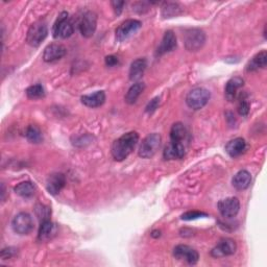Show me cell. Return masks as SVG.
I'll list each match as a JSON object with an SVG mask.
<instances>
[{
  "label": "cell",
  "instance_id": "d6986e66",
  "mask_svg": "<svg viewBox=\"0 0 267 267\" xmlns=\"http://www.w3.org/2000/svg\"><path fill=\"white\" fill-rule=\"evenodd\" d=\"M244 80L241 77H233L231 78L228 83L227 86H225V90H224V94H225V98H227L229 101H234L237 97V93L238 90L243 86Z\"/></svg>",
  "mask_w": 267,
  "mask_h": 267
},
{
  "label": "cell",
  "instance_id": "8992f818",
  "mask_svg": "<svg viewBox=\"0 0 267 267\" xmlns=\"http://www.w3.org/2000/svg\"><path fill=\"white\" fill-rule=\"evenodd\" d=\"M12 228L19 235H28L34 230V219L30 214L21 212L17 214L12 221Z\"/></svg>",
  "mask_w": 267,
  "mask_h": 267
},
{
  "label": "cell",
  "instance_id": "f1b7e54d",
  "mask_svg": "<svg viewBox=\"0 0 267 267\" xmlns=\"http://www.w3.org/2000/svg\"><path fill=\"white\" fill-rule=\"evenodd\" d=\"M35 212H36L37 217L39 218V220L41 222L49 220V217L51 215V210L49 207L45 206V204L38 203L37 206L35 207Z\"/></svg>",
  "mask_w": 267,
  "mask_h": 267
},
{
  "label": "cell",
  "instance_id": "d590c367",
  "mask_svg": "<svg viewBox=\"0 0 267 267\" xmlns=\"http://www.w3.org/2000/svg\"><path fill=\"white\" fill-rule=\"evenodd\" d=\"M119 64V60L115 56H109L106 58V65L109 67H114Z\"/></svg>",
  "mask_w": 267,
  "mask_h": 267
},
{
  "label": "cell",
  "instance_id": "7402d4cb",
  "mask_svg": "<svg viewBox=\"0 0 267 267\" xmlns=\"http://www.w3.org/2000/svg\"><path fill=\"white\" fill-rule=\"evenodd\" d=\"M106 94L104 91H97L93 94L84 95L81 97V102L89 108H98L105 104Z\"/></svg>",
  "mask_w": 267,
  "mask_h": 267
},
{
  "label": "cell",
  "instance_id": "ba28073f",
  "mask_svg": "<svg viewBox=\"0 0 267 267\" xmlns=\"http://www.w3.org/2000/svg\"><path fill=\"white\" fill-rule=\"evenodd\" d=\"M173 256L176 259L185 261L191 265L197 264L200 259V255L198 251H195L194 249L191 248V246L185 244H180L176 246L173 250Z\"/></svg>",
  "mask_w": 267,
  "mask_h": 267
},
{
  "label": "cell",
  "instance_id": "9c48e42d",
  "mask_svg": "<svg viewBox=\"0 0 267 267\" xmlns=\"http://www.w3.org/2000/svg\"><path fill=\"white\" fill-rule=\"evenodd\" d=\"M97 26V16L94 12H86L79 22V30L81 35L86 38H90L94 35Z\"/></svg>",
  "mask_w": 267,
  "mask_h": 267
},
{
  "label": "cell",
  "instance_id": "836d02e7",
  "mask_svg": "<svg viewBox=\"0 0 267 267\" xmlns=\"http://www.w3.org/2000/svg\"><path fill=\"white\" fill-rule=\"evenodd\" d=\"M160 105V98L159 97H155L153 99H151L149 102H148V105L146 107V112L149 113V114H151V113L155 112L158 107Z\"/></svg>",
  "mask_w": 267,
  "mask_h": 267
},
{
  "label": "cell",
  "instance_id": "4dcf8cb0",
  "mask_svg": "<svg viewBox=\"0 0 267 267\" xmlns=\"http://www.w3.org/2000/svg\"><path fill=\"white\" fill-rule=\"evenodd\" d=\"M208 214L203 213V212H200V211H189L184 213L182 215V219L183 220H194V219H199L201 217H207Z\"/></svg>",
  "mask_w": 267,
  "mask_h": 267
},
{
  "label": "cell",
  "instance_id": "ffe728a7",
  "mask_svg": "<svg viewBox=\"0 0 267 267\" xmlns=\"http://www.w3.org/2000/svg\"><path fill=\"white\" fill-rule=\"evenodd\" d=\"M246 148L245 140L242 138H236L234 140H231L227 145H225V151L228 152V155L232 158L239 157L244 152Z\"/></svg>",
  "mask_w": 267,
  "mask_h": 267
},
{
  "label": "cell",
  "instance_id": "83f0119b",
  "mask_svg": "<svg viewBox=\"0 0 267 267\" xmlns=\"http://www.w3.org/2000/svg\"><path fill=\"white\" fill-rule=\"evenodd\" d=\"M25 136L30 143H35V144H38V143L42 142L43 140L42 133H41L40 129L36 126L28 127L25 133Z\"/></svg>",
  "mask_w": 267,
  "mask_h": 267
},
{
  "label": "cell",
  "instance_id": "2e32d148",
  "mask_svg": "<svg viewBox=\"0 0 267 267\" xmlns=\"http://www.w3.org/2000/svg\"><path fill=\"white\" fill-rule=\"evenodd\" d=\"M170 142L186 145V142H188V131L183 123L177 122L172 126L170 130Z\"/></svg>",
  "mask_w": 267,
  "mask_h": 267
},
{
  "label": "cell",
  "instance_id": "277c9868",
  "mask_svg": "<svg viewBox=\"0 0 267 267\" xmlns=\"http://www.w3.org/2000/svg\"><path fill=\"white\" fill-rule=\"evenodd\" d=\"M161 135L158 133H153L148 135L142 141L139 147V156L143 159H149L156 155L161 146Z\"/></svg>",
  "mask_w": 267,
  "mask_h": 267
},
{
  "label": "cell",
  "instance_id": "7c38bea8",
  "mask_svg": "<svg viewBox=\"0 0 267 267\" xmlns=\"http://www.w3.org/2000/svg\"><path fill=\"white\" fill-rule=\"evenodd\" d=\"M236 249H237V245H236V242L233 239L223 238L211 251V255L214 258H221V257H227L235 254Z\"/></svg>",
  "mask_w": 267,
  "mask_h": 267
},
{
  "label": "cell",
  "instance_id": "ac0fdd59",
  "mask_svg": "<svg viewBox=\"0 0 267 267\" xmlns=\"http://www.w3.org/2000/svg\"><path fill=\"white\" fill-rule=\"evenodd\" d=\"M57 230H58L57 225L54 222H51L50 220L41 222L39 234H38V239L42 242L53 239L57 234Z\"/></svg>",
  "mask_w": 267,
  "mask_h": 267
},
{
  "label": "cell",
  "instance_id": "603a6c76",
  "mask_svg": "<svg viewBox=\"0 0 267 267\" xmlns=\"http://www.w3.org/2000/svg\"><path fill=\"white\" fill-rule=\"evenodd\" d=\"M147 67V62L145 59H137L134 61L131 68H130V79L131 80H138L140 79L145 72Z\"/></svg>",
  "mask_w": 267,
  "mask_h": 267
},
{
  "label": "cell",
  "instance_id": "8d00e7d4",
  "mask_svg": "<svg viewBox=\"0 0 267 267\" xmlns=\"http://www.w3.org/2000/svg\"><path fill=\"white\" fill-rule=\"evenodd\" d=\"M151 236H152V237H155V238H158L161 236V232L160 231H153L151 233Z\"/></svg>",
  "mask_w": 267,
  "mask_h": 267
},
{
  "label": "cell",
  "instance_id": "52a82bcc",
  "mask_svg": "<svg viewBox=\"0 0 267 267\" xmlns=\"http://www.w3.org/2000/svg\"><path fill=\"white\" fill-rule=\"evenodd\" d=\"M204 42H206V35L200 28H191L185 34V46L189 51L200 50Z\"/></svg>",
  "mask_w": 267,
  "mask_h": 267
},
{
  "label": "cell",
  "instance_id": "1f68e13d",
  "mask_svg": "<svg viewBox=\"0 0 267 267\" xmlns=\"http://www.w3.org/2000/svg\"><path fill=\"white\" fill-rule=\"evenodd\" d=\"M250 102L248 101V99L242 97V99H240L239 106H238V113L241 116H248L250 113Z\"/></svg>",
  "mask_w": 267,
  "mask_h": 267
},
{
  "label": "cell",
  "instance_id": "6da1fadb",
  "mask_svg": "<svg viewBox=\"0 0 267 267\" xmlns=\"http://www.w3.org/2000/svg\"><path fill=\"white\" fill-rule=\"evenodd\" d=\"M139 141V135L136 132H129L122 135L112 145V156L116 161L127 159L135 149Z\"/></svg>",
  "mask_w": 267,
  "mask_h": 267
},
{
  "label": "cell",
  "instance_id": "cb8c5ba5",
  "mask_svg": "<svg viewBox=\"0 0 267 267\" xmlns=\"http://www.w3.org/2000/svg\"><path fill=\"white\" fill-rule=\"evenodd\" d=\"M266 64H267V54H266L265 50H263V51H261V53L257 54L249 62V64L246 65V70H248L249 72H252V71H256V70L265 68Z\"/></svg>",
  "mask_w": 267,
  "mask_h": 267
},
{
  "label": "cell",
  "instance_id": "e0dca14e",
  "mask_svg": "<svg viewBox=\"0 0 267 267\" xmlns=\"http://www.w3.org/2000/svg\"><path fill=\"white\" fill-rule=\"evenodd\" d=\"M185 153H186V145L170 142L164 149L163 156L165 160H178L182 159L185 156Z\"/></svg>",
  "mask_w": 267,
  "mask_h": 267
},
{
  "label": "cell",
  "instance_id": "7a4b0ae2",
  "mask_svg": "<svg viewBox=\"0 0 267 267\" xmlns=\"http://www.w3.org/2000/svg\"><path fill=\"white\" fill-rule=\"evenodd\" d=\"M47 35H48V27L46 22L43 21V20H39V21L35 22L29 27L26 36V41L30 46L39 47L41 43L46 39Z\"/></svg>",
  "mask_w": 267,
  "mask_h": 267
},
{
  "label": "cell",
  "instance_id": "30bf717a",
  "mask_svg": "<svg viewBox=\"0 0 267 267\" xmlns=\"http://www.w3.org/2000/svg\"><path fill=\"white\" fill-rule=\"evenodd\" d=\"M142 23L136 19H129L127 21L120 24V26L116 29V40L119 42L127 40L132 35L135 34L137 30L141 27Z\"/></svg>",
  "mask_w": 267,
  "mask_h": 267
},
{
  "label": "cell",
  "instance_id": "8fae6325",
  "mask_svg": "<svg viewBox=\"0 0 267 267\" xmlns=\"http://www.w3.org/2000/svg\"><path fill=\"white\" fill-rule=\"evenodd\" d=\"M218 210L225 218L235 217L240 210V201L237 198H228L218 202Z\"/></svg>",
  "mask_w": 267,
  "mask_h": 267
},
{
  "label": "cell",
  "instance_id": "f546056e",
  "mask_svg": "<svg viewBox=\"0 0 267 267\" xmlns=\"http://www.w3.org/2000/svg\"><path fill=\"white\" fill-rule=\"evenodd\" d=\"M26 95L30 99H38L43 97L45 95V91L44 88L41 85H34L30 86L26 89Z\"/></svg>",
  "mask_w": 267,
  "mask_h": 267
},
{
  "label": "cell",
  "instance_id": "5b68a950",
  "mask_svg": "<svg viewBox=\"0 0 267 267\" xmlns=\"http://www.w3.org/2000/svg\"><path fill=\"white\" fill-rule=\"evenodd\" d=\"M74 28L72 23L68 18V13H61L57 19V21L53 28V34L56 39H67L72 36Z\"/></svg>",
  "mask_w": 267,
  "mask_h": 267
},
{
  "label": "cell",
  "instance_id": "4316f807",
  "mask_svg": "<svg viewBox=\"0 0 267 267\" xmlns=\"http://www.w3.org/2000/svg\"><path fill=\"white\" fill-rule=\"evenodd\" d=\"M144 84L143 83H136L134 84L128 91V93L126 95V101L130 105L135 104L139 96L142 94V92L144 91Z\"/></svg>",
  "mask_w": 267,
  "mask_h": 267
},
{
  "label": "cell",
  "instance_id": "3957f363",
  "mask_svg": "<svg viewBox=\"0 0 267 267\" xmlns=\"http://www.w3.org/2000/svg\"><path fill=\"white\" fill-rule=\"evenodd\" d=\"M210 97L209 90L198 87L189 92L186 97V104L192 110H200L208 104Z\"/></svg>",
  "mask_w": 267,
  "mask_h": 267
},
{
  "label": "cell",
  "instance_id": "d6a6232c",
  "mask_svg": "<svg viewBox=\"0 0 267 267\" xmlns=\"http://www.w3.org/2000/svg\"><path fill=\"white\" fill-rule=\"evenodd\" d=\"M17 254V250L14 248H7V249H3L1 251V259L2 260H7L11 259L13 257Z\"/></svg>",
  "mask_w": 267,
  "mask_h": 267
},
{
  "label": "cell",
  "instance_id": "e575fe53",
  "mask_svg": "<svg viewBox=\"0 0 267 267\" xmlns=\"http://www.w3.org/2000/svg\"><path fill=\"white\" fill-rule=\"evenodd\" d=\"M111 4H112L113 8H114L115 14L120 15L121 12H122V9H123V6H125V4H126V2L125 1H112Z\"/></svg>",
  "mask_w": 267,
  "mask_h": 267
},
{
  "label": "cell",
  "instance_id": "484cf974",
  "mask_svg": "<svg viewBox=\"0 0 267 267\" xmlns=\"http://www.w3.org/2000/svg\"><path fill=\"white\" fill-rule=\"evenodd\" d=\"M182 6L176 2H164L162 6V16L164 18H173L181 15Z\"/></svg>",
  "mask_w": 267,
  "mask_h": 267
},
{
  "label": "cell",
  "instance_id": "5bb4252c",
  "mask_svg": "<svg viewBox=\"0 0 267 267\" xmlns=\"http://www.w3.org/2000/svg\"><path fill=\"white\" fill-rule=\"evenodd\" d=\"M67 53V49L64 45L62 44H50L48 45L43 54V60L47 63H54L56 61L61 60Z\"/></svg>",
  "mask_w": 267,
  "mask_h": 267
},
{
  "label": "cell",
  "instance_id": "44dd1931",
  "mask_svg": "<svg viewBox=\"0 0 267 267\" xmlns=\"http://www.w3.org/2000/svg\"><path fill=\"white\" fill-rule=\"evenodd\" d=\"M252 182V176L249 171L240 170L233 178V186L237 190H245L250 187Z\"/></svg>",
  "mask_w": 267,
  "mask_h": 267
},
{
  "label": "cell",
  "instance_id": "4fadbf2b",
  "mask_svg": "<svg viewBox=\"0 0 267 267\" xmlns=\"http://www.w3.org/2000/svg\"><path fill=\"white\" fill-rule=\"evenodd\" d=\"M65 185H66V178L64 174L61 172H56L50 174L48 177L46 182V189L50 194L57 195L65 187Z\"/></svg>",
  "mask_w": 267,
  "mask_h": 267
},
{
  "label": "cell",
  "instance_id": "d4e9b609",
  "mask_svg": "<svg viewBox=\"0 0 267 267\" xmlns=\"http://www.w3.org/2000/svg\"><path fill=\"white\" fill-rule=\"evenodd\" d=\"M14 191L16 192V194L19 195V197L24 198V199H29L34 197V194L36 193V187L34 186L33 183L22 182L17 185V186L14 188Z\"/></svg>",
  "mask_w": 267,
  "mask_h": 267
},
{
  "label": "cell",
  "instance_id": "9a60e30c",
  "mask_svg": "<svg viewBox=\"0 0 267 267\" xmlns=\"http://www.w3.org/2000/svg\"><path fill=\"white\" fill-rule=\"evenodd\" d=\"M177 48V37L171 30H168L163 36L161 44L157 49V56H163L167 53H171Z\"/></svg>",
  "mask_w": 267,
  "mask_h": 267
}]
</instances>
